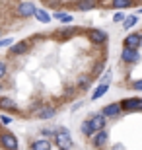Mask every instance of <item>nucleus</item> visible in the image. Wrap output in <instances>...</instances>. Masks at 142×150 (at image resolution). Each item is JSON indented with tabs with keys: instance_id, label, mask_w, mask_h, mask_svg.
I'll list each match as a JSON object with an SVG mask.
<instances>
[{
	"instance_id": "f257e3e1",
	"label": "nucleus",
	"mask_w": 142,
	"mask_h": 150,
	"mask_svg": "<svg viewBox=\"0 0 142 150\" xmlns=\"http://www.w3.org/2000/svg\"><path fill=\"white\" fill-rule=\"evenodd\" d=\"M0 146L4 150H18V139L10 131H0Z\"/></svg>"
},
{
	"instance_id": "f03ea898",
	"label": "nucleus",
	"mask_w": 142,
	"mask_h": 150,
	"mask_svg": "<svg viewBox=\"0 0 142 150\" xmlns=\"http://www.w3.org/2000/svg\"><path fill=\"white\" fill-rule=\"evenodd\" d=\"M55 142L60 150H68L72 146V139H70V133L66 129H57L55 133Z\"/></svg>"
},
{
	"instance_id": "7ed1b4c3",
	"label": "nucleus",
	"mask_w": 142,
	"mask_h": 150,
	"mask_svg": "<svg viewBox=\"0 0 142 150\" xmlns=\"http://www.w3.org/2000/svg\"><path fill=\"white\" fill-rule=\"evenodd\" d=\"M35 4L33 2H20V4L16 6V12H18V16H22V18H29V16H35Z\"/></svg>"
},
{
	"instance_id": "20e7f679",
	"label": "nucleus",
	"mask_w": 142,
	"mask_h": 150,
	"mask_svg": "<svg viewBox=\"0 0 142 150\" xmlns=\"http://www.w3.org/2000/svg\"><path fill=\"white\" fill-rule=\"evenodd\" d=\"M0 109L2 111H16L18 103L12 98H6V96H0Z\"/></svg>"
},
{
	"instance_id": "39448f33",
	"label": "nucleus",
	"mask_w": 142,
	"mask_h": 150,
	"mask_svg": "<svg viewBox=\"0 0 142 150\" xmlns=\"http://www.w3.org/2000/svg\"><path fill=\"white\" fill-rule=\"evenodd\" d=\"M125 45H126V49H134V51H136L138 47L142 45V37L136 35V33H131L129 37L125 39Z\"/></svg>"
},
{
	"instance_id": "423d86ee",
	"label": "nucleus",
	"mask_w": 142,
	"mask_h": 150,
	"mask_svg": "<svg viewBox=\"0 0 142 150\" xmlns=\"http://www.w3.org/2000/svg\"><path fill=\"white\" fill-rule=\"evenodd\" d=\"M55 107H51V105H45L41 107V109H37L35 111V115H37V119H51V117H55Z\"/></svg>"
},
{
	"instance_id": "0eeeda50",
	"label": "nucleus",
	"mask_w": 142,
	"mask_h": 150,
	"mask_svg": "<svg viewBox=\"0 0 142 150\" xmlns=\"http://www.w3.org/2000/svg\"><path fill=\"white\" fill-rule=\"evenodd\" d=\"M28 49H29L28 41H20V43H16V45H12V47H10V55H23Z\"/></svg>"
},
{
	"instance_id": "6e6552de",
	"label": "nucleus",
	"mask_w": 142,
	"mask_h": 150,
	"mask_svg": "<svg viewBox=\"0 0 142 150\" xmlns=\"http://www.w3.org/2000/svg\"><path fill=\"white\" fill-rule=\"evenodd\" d=\"M140 59V55H138V51H134V49H123V61H126V62H134V61H138Z\"/></svg>"
},
{
	"instance_id": "1a4fd4ad",
	"label": "nucleus",
	"mask_w": 142,
	"mask_h": 150,
	"mask_svg": "<svg viewBox=\"0 0 142 150\" xmlns=\"http://www.w3.org/2000/svg\"><path fill=\"white\" fill-rule=\"evenodd\" d=\"M31 150H51V142L47 139H37L31 142Z\"/></svg>"
},
{
	"instance_id": "9d476101",
	"label": "nucleus",
	"mask_w": 142,
	"mask_h": 150,
	"mask_svg": "<svg viewBox=\"0 0 142 150\" xmlns=\"http://www.w3.org/2000/svg\"><path fill=\"white\" fill-rule=\"evenodd\" d=\"M121 113V105H117V103H111V105H107L103 109V113L101 115L103 117H117Z\"/></svg>"
},
{
	"instance_id": "9b49d317",
	"label": "nucleus",
	"mask_w": 142,
	"mask_h": 150,
	"mask_svg": "<svg viewBox=\"0 0 142 150\" xmlns=\"http://www.w3.org/2000/svg\"><path fill=\"white\" fill-rule=\"evenodd\" d=\"M123 107H126V109H142V100H134V98L125 100L123 101Z\"/></svg>"
},
{
	"instance_id": "f8f14e48",
	"label": "nucleus",
	"mask_w": 142,
	"mask_h": 150,
	"mask_svg": "<svg viewBox=\"0 0 142 150\" xmlns=\"http://www.w3.org/2000/svg\"><path fill=\"white\" fill-rule=\"evenodd\" d=\"M90 121H92V125H93V129H95V131H99V129L105 127V117L101 115V113H99V115H93Z\"/></svg>"
},
{
	"instance_id": "ddd939ff",
	"label": "nucleus",
	"mask_w": 142,
	"mask_h": 150,
	"mask_svg": "<svg viewBox=\"0 0 142 150\" xmlns=\"http://www.w3.org/2000/svg\"><path fill=\"white\" fill-rule=\"evenodd\" d=\"M90 37H92V41H95V43H101V41H105V31H101V29H93L92 33H90Z\"/></svg>"
},
{
	"instance_id": "4468645a",
	"label": "nucleus",
	"mask_w": 142,
	"mask_h": 150,
	"mask_svg": "<svg viewBox=\"0 0 142 150\" xmlns=\"http://www.w3.org/2000/svg\"><path fill=\"white\" fill-rule=\"evenodd\" d=\"M35 18H37L41 23H49V22H51L49 12H45V10H35Z\"/></svg>"
},
{
	"instance_id": "2eb2a0df",
	"label": "nucleus",
	"mask_w": 142,
	"mask_h": 150,
	"mask_svg": "<svg viewBox=\"0 0 142 150\" xmlns=\"http://www.w3.org/2000/svg\"><path fill=\"white\" fill-rule=\"evenodd\" d=\"M80 129H82V133H84V134H88V137L95 133V129H93V125H92V121H90V119H88V121H84Z\"/></svg>"
},
{
	"instance_id": "dca6fc26",
	"label": "nucleus",
	"mask_w": 142,
	"mask_h": 150,
	"mask_svg": "<svg viewBox=\"0 0 142 150\" xmlns=\"http://www.w3.org/2000/svg\"><path fill=\"white\" fill-rule=\"evenodd\" d=\"M105 139H107V133H105V131H99V133L93 137V144H95V146L105 144Z\"/></svg>"
},
{
	"instance_id": "f3484780",
	"label": "nucleus",
	"mask_w": 142,
	"mask_h": 150,
	"mask_svg": "<svg viewBox=\"0 0 142 150\" xmlns=\"http://www.w3.org/2000/svg\"><path fill=\"white\" fill-rule=\"evenodd\" d=\"M53 18H57L59 22H64V23L72 22V16H70V14H66V12H55V14H53Z\"/></svg>"
},
{
	"instance_id": "a211bd4d",
	"label": "nucleus",
	"mask_w": 142,
	"mask_h": 150,
	"mask_svg": "<svg viewBox=\"0 0 142 150\" xmlns=\"http://www.w3.org/2000/svg\"><path fill=\"white\" fill-rule=\"evenodd\" d=\"M105 92H107V84H99L97 86V90H95V92H93V100H97V98H101V96L105 94Z\"/></svg>"
},
{
	"instance_id": "6ab92c4d",
	"label": "nucleus",
	"mask_w": 142,
	"mask_h": 150,
	"mask_svg": "<svg viewBox=\"0 0 142 150\" xmlns=\"http://www.w3.org/2000/svg\"><path fill=\"white\" fill-rule=\"evenodd\" d=\"M6 72H8V67H6L4 61H0V82L6 78Z\"/></svg>"
},
{
	"instance_id": "aec40b11",
	"label": "nucleus",
	"mask_w": 142,
	"mask_h": 150,
	"mask_svg": "<svg viewBox=\"0 0 142 150\" xmlns=\"http://www.w3.org/2000/svg\"><path fill=\"white\" fill-rule=\"evenodd\" d=\"M90 8H93V2H80L78 4V10H90Z\"/></svg>"
},
{
	"instance_id": "412c9836",
	"label": "nucleus",
	"mask_w": 142,
	"mask_h": 150,
	"mask_svg": "<svg viewBox=\"0 0 142 150\" xmlns=\"http://www.w3.org/2000/svg\"><path fill=\"white\" fill-rule=\"evenodd\" d=\"M10 45H14V39H0V49H2V47H10Z\"/></svg>"
},
{
	"instance_id": "4be33fe9",
	"label": "nucleus",
	"mask_w": 142,
	"mask_h": 150,
	"mask_svg": "<svg viewBox=\"0 0 142 150\" xmlns=\"http://www.w3.org/2000/svg\"><path fill=\"white\" fill-rule=\"evenodd\" d=\"M113 6L115 8H126V6H131V2H126V0H117Z\"/></svg>"
},
{
	"instance_id": "5701e85b",
	"label": "nucleus",
	"mask_w": 142,
	"mask_h": 150,
	"mask_svg": "<svg viewBox=\"0 0 142 150\" xmlns=\"http://www.w3.org/2000/svg\"><path fill=\"white\" fill-rule=\"evenodd\" d=\"M134 23H136V18H134V16H129L125 20V28H131V25H134Z\"/></svg>"
},
{
	"instance_id": "b1692460",
	"label": "nucleus",
	"mask_w": 142,
	"mask_h": 150,
	"mask_svg": "<svg viewBox=\"0 0 142 150\" xmlns=\"http://www.w3.org/2000/svg\"><path fill=\"white\" fill-rule=\"evenodd\" d=\"M0 123H2V125H4V127H8V125H10L12 123V119L8 115H0Z\"/></svg>"
},
{
	"instance_id": "393cba45",
	"label": "nucleus",
	"mask_w": 142,
	"mask_h": 150,
	"mask_svg": "<svg viewBox=\"0 0 142 150\" xmlns=\"http://www.w3.org/2000/svg\"><path fill=\"white\" fill-rule=\"evenodd\" d=\"M41 133H43L45 137H53V134H55L57 131H53V129H43V131H41Z\"/></svg>"
},
{
	"instance_id": "a878e982",
	"label": "nucleus",
	"mask_w": 142,
	"mask_h": 150,
	"mask_svg": "<svg viewBox=\"0 0 142 150\" xmlns=\"http://www.w3.org/2000/svg\"><path fill=\"white\" fill-rule=\"evenodd\" d=\"M123 20V14H115L113 16V22H121Z\"/></svg>"
},
{
	"instance_id": "bb28decb",
	"label": "nucleus",
	"mask_w": 142,
	"mask_h": 150,
	"mask_svg": "<svg viewBox=\"0 0 142 150\" xmlns=\"http://www.w3.org/2000/svg\"><path fill=\"white\" fill-rule=\"evenodd\" d=\"M134 88H136V90H142V80H138V82H134Z\"/></svg>"
},
{
	"instance_id": "cd10ccee",
	"label": "nucleus",
	"mask_w": 142,
	"mask_h": 150,
	"mask_svg": "<svg viewBox=\"0 0 142 150\" xmlns=\"http://www.w3.org/2000/svg\"><path fill=\"white\" fill-rule=\"evenodd\" d=\"M2 90H4V84L0 82V94H2Z\"/></svg>"
},
{
	"instance_id": "c85d7f7f",
	"label": "nucleus",
	"mask_w": 142,
	"mask_h": 150,
	"mask_svg": "<svg viewBox=\"0 0 142 150\" xmlns=\"http://www.w3.org/2000/svg\"><path fill=\"white\" fill-rule=\"evenodd\" d=\"M2 31H4V29H2V28H0V35H2Z\"/></svg>"
},
{
	"instance_id": "c756f323",
	"label": "nucleus",
	"mask_w": 142,
	"mask_h": 150,
	"mask_svg": "<svg viewBox=\"0 0 142 150\" xmlns=\"http://www.w3.org/2000/svg\"><path fill=\"white\" fill-rule=\"evenodd\" d=\"M59 150H60V148H59Z\"/></svg>"
}]
</instances>
